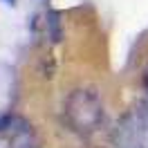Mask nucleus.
Listing matches in <instances>:
<instances>
[{
    "instance_id": "1",
    "label": "nucleus",
    "mask_w": 148,
    "mask_h": 148,
    "mask_svg": "<svg viewBox=\"0 0 148 148\" xmlns=\"http://www.w3.org/2000/svg\"><path fill=\"white\" fill-rule=\"evenodd\" d=\"M45 23H47V32H49L52 43H61V38H63V29H61V14H58V11H49Z\"/></svg>"
}]
</instances>
